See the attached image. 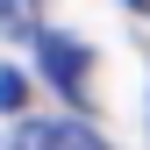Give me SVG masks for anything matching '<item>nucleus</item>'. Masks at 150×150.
Wrapping results in <instances>:
<instances>
[{
	"label": "nucleus",
	"instance_id": "1",
	"mask_svg": "<svg viewBox=\"0 0 150 150\" xmlns=\"http://www.w3.org/2000/svg\"><path fill=\"white\" fill-rule=\"evenodd\" d=\"M36 57H43V71L57 79L64 100H86V43H79V36H50V29H36Z\"/></svg>",
	"mask_w": 150,
	"mask_h": 150
},
{
	"label": "nucleus",
	"instance_id": "2",
	"mask_svg": "<svg viewBox=\"0 0 150 150\" xmlns=\"http://www.w3.org/2000/svg\"><path fill=\"white\" fill-rule=\"evenodd\" d=\"M7 150H107V143L93 136L86 122H64V115H50V122H22Z\"/></svg>",
	"mask_w": 150,
	"mask_h": 150
},
{
	"label": "nucleus",
	"instance_id": "3",
	"mask_svg": "<svg viewBox=\"0 0 150 150\" xmlns=\"http://www.w3.org/2000/svg\"><path fill=\"white\" fill-rule=\"evenodd\" d=\"M0 29L7 36H36L43 29V0H0Z\"/></svg>",
	"mask_w": 150,
	"mask_h": 150
},
{
	"label": "nucleus",
	"instance_id": "4",
	"mask_svg": "<svg viewBox=\"0 0 150 150\" xmlns=\"http://www.w3.org/2000/svg\"><path fill=\"white\" fill-rule=\"evenodd\" d=\"M129 7H143V14H150V0H129Z\"/></svg>",
	"mask_w": 150,
	"mask_h": 150
}]
</instances>
